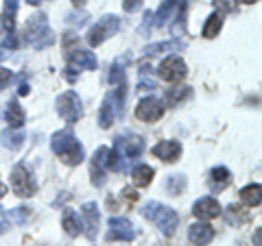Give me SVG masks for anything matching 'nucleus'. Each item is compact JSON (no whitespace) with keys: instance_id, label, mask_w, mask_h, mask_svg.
Here are the masks:
<instances>
[{"instance_id":"nucleus-3","label":"nucleus","mask_w":262,"mask_h":246,"mask_svg":"<svg viewBox=\"0 0 262 246\" xmlns=\"http://www.w3.org/2000/svg\"><path fill=\"white\" fill-rule=\"evenodd\" d=\"M140 214L146 218V220H151V223H155L160 227V231L164 235H173L177 231V227H179V216H177V211L175 209H170L166 207V205H162L158 201H149L144 205V209L140 211Z\"/></svg>"},{"instance_id":"nucleus-35","label":"nucleus","mask_w":262,"mask_h":246,"mask_svg":"<svg viewBox=\"0 0 262 246\" xmlns=\"http://www.w3.org/2000/svg\"><path fill=\"white\" fill-rule=\"evenodd\" d=\"M18 46H20V44H18V39H15V35H13V33H9V37L5 39L3 46H0V48H9V51H15Z\"/></svg>"},{"instance_id":"nucleus-16","label":"nucleus","mask_w":262,"mask_h":246,"mask_svg":"<svg viewBox=\"0 0 262 246\" xmlns=\"http://www.w3.org/2000/svg\"><path fill=\"white\" fill-rule=\"evenodd\" d=\"M188 240H190L194 246H208L212 240H214V229H212L208 223H194L188 229Z\"/></svg>"},{"instance_id":"nucleus-5","label":"nucleus","mask_w":262,"mask_h":246,"mask_svg":"<svg viewBox=\"0 0 262 246\" xmlns=\"http://www.w3.org/2000/svg\"><path fill=\"white\" fill-rule=\"evenodd\" d=\"M118 29H120V18L118 15H103V18L88 31V44L90 46H101L105 39L116 35Z\"/></svg>"},{"instance_id":"nucleus-10","label":"nucleus","mask_w":262,"mask_h":246,"mask_svg":"<svg viewBox=\"0 0 262 246\" xmlns=\"http://www.w3.org/2000/svg\"><path fill=\"white\" fill-rule=\"evenodd\" d=\"M164 116V103L160 98H153V96H146L138 103L136 107V118L142 120V122H158Z\"/></svg>"},{"instance_id":"nucleus-22","label":"nucleus","mask_w":262,"mask_h":246,"mask_svg":"<svg viewBox=\"0 0 262 246\" xmlns=\"http://www.w3.org/2000/svg\"><path fill=\"white\" fill-rule=\"evenodd\" d=\"M5 120L9 122V129H20L24 125V109L18 105V101H11L9 105H7Z\"/></svg>"},{"instance_id":"nucleus-13","label":"nucleus","mask_w":262,"mask_h":246,"mask_svg":"<svg viewBox=\"0 0 262 246\" xmlns=\"http://www.w3.org/2000/svg\"><path fill=\"white\" fill-rule=\"evenodd\" d=\"M151 153H153L158 159H162V161L173 163V161L179 159V155H182V144H179L177 139H164V142H160V144L153 146Z\"/></svg>"},{"instance_id":"nucleus-28","label":"nucleus","mask_w":262,"mask_h":246,"mask_svg":"<svg viewBox=\"0 0 262 246\" xmlns=\"http://www.w3.org/2000/svg\"><path fill=\"white\" fill-rule=\"evenodd\" d=\"M241 201L247 207H258L260 205V183H251L241 190Z\"/></svg>"},{"instance_id":"nucleus-36","label":"nucleus","mask_w":262,"mask_h":246,"mask_svg":"<svg viewBox=\"0 0 262 246\" xmlns=\"http://www.w3.org/2000/svg\"><path fill=\"white\" fill-rule=\"evenodd\" d=\"M11 81V70H5V68H0V89H3L7 83Z\"/></svg>"},{"instance_id":"nucleus-21","label":"nucleus","mask_w":262,"mask_h":246,"mask_svg":"<svg viewBox=\"0 0 262 246\" xmlns=\"http://www.w3.org/2000/svg\"><path fill=\"white\" fill-rule=\"evenodd\" d=\"M184 48H186L184 39H170V42H160V44L146 46L144 55L146 57H155V55H162V53H177V51H184Z\"/></svg>"},{"instance_id":"nucleus-19","label":"nucleus","mask_w":262,"mask_h":246,"mask_svg":"<svg viewBox=\"0 0 262 246\" xmlns=\"http://www.w3.org/2000/svg\"><path fill=\"white\" fill-rule=\"evenodd\" d=\"M129 63H131V55H122V57H118V59L112 63V68H110V83H112V87L127 83V72H125V68H127Z\"/></svg>"},{"instance_id":"nucleus-11","label":"nucleus","mask_w":262,"mask_h":246,"mask_svg":"<svg viewBox=\"0 0 262 246\" xmlns=\"http://www.w3.org/2000/svg\"><path fill=\"white\" fill-rule=\"evenodd\" d=\"M81 220H83V231L88 235V240H96L98 235V223H101V214H98V205L96 203H85L81 207Z\"/></svg>"},{"instance_id":"nucleus-1","label":"nucleus","mask_w":262,"mask_h":246,"mask_svg":"<svg viewBox=\"0 0 262 246\" xmlns=\"http://www.w3.org/2000/svg\"><path fill=\"white\" fill-rule=\"evenodd\" d=\"M51 149L53 153L59 157L63 163H68V166H79L81 161L85 159V151L81 142L75 137L72 131H57V133L51 137Z\"/></svg>"},{"instance_id":"nucleus-29","label":"nucleus","mask_w":262,"mask_h":246,"mask_svg":"<svg viewBox=\"0 0 262 246\" xmlns=\"http://www.w3.org/2000/svg\"><path fill=\"white\" fill-rule=\"evenodd\" d=\"M18 3L20 0H5V13H3V22L5 29L13 33L15 29V13H18Z\"/></svg>"},{"instance_id":"nucleus-26","label":"nucleus","mask_w":262,"mask_h":246,"mask_svg":"<svg viewBox=\"0 0 262 246\" xmlns=\"http://www.w3.org/2000/svg\"><path fill=\"white\" fill-rule=\"evenodd\" d=\"M221 29H223V13H219V11H216V13L208 15L206 24H203V37H208V39L216 37Z\"/></svg>"},{"instance_id":"nucleus-23","label":"nucleus","mask_w":262,"mask_h":246,"mask_svg":"<svg viewBox=\"0 0 262 246\" xmlns=\"http://www.w3.org/2000/svg\"><path fill=\"white\" fill-rule=\"evenodd\" d=\"M190 94H192V89L188 87V85H177V87L166 89V96H164V101H166L168 107H175V105L186 101V98H190Z\"/></svg>"},{"instance_id":"nucleus-32","label":"nucleus","mask_w":262,"mask_h":246,"mask_svg":"<svg viewBox=\"0 0 262 246\" xmlns=\"http://www.w3.org/2000/svg\"><path fill=\"white\" fill-rule=\"evenodd\" d=\"M31 211L27 207H15V209H9L7 211V220H11V223L15 225H24L27 223V218H29Z\"/></svg>"},{"instance_id":"nucleus-6","label":"nucleus","mask_w":262,"mask_h":246,"mask_svg":"<svg viewBox=\"0 0 262 246\" xmlns=\"http://www.w3.org/2000/svg\"><path fill=\"white\" fill-rule=\"evenodd\" d=\"M57 113L66 120L70 122V125H75V122L81 120L83 116V105H81V98L77 92H63L59 98H57Z\"/></svg>"},{"instance_id":"nucleus-7","label":"nucleus","mask_w":262,"mask_h":246,"mask_svg":"<svg viewBox=\"0 0 262 246\" xmlns=\"http://www.w3.org/2000/svg\"><path fill=\"white\" fill-rule=\"evenodd\" d=\"M184 13H186V0H164L160 5V9L153 13V24L158 29H162L166 24H173Z\"/></svg>"},{"instance_id":"nucleus-39","label":"nucleus","mask_w":262,"mask_h":246,"mask_svg":"<svg viewBox=\"0 0 262 246\" xmlns=\"http://www.w3.org/2000/svg\"><path fill=\"white\" fill-rule=\"evenodd\" d=\"M260 237H262V229H256V237H253L256 246H262V244H260Z\"/></svg>"},{"instance_id":"nucleus-42","label":"nucleus","mask_w":262,"mask_h":246,"mask_svg":"<svg viewBox=\"0 0 262 246\" xmlns=\"http://www.w3.org/2000/svg\"><path fill=\"white\" fill-rule=\"evenodd\" d=\"M27 3H29V5H39L42 0H27Z\"/></svg>"},{"instance_id":"nucleus-17","label":"nucleus","mask_w":262,"mask_h":246,"mask_svg":"<svg viewBox=\"0 0 262 246\" xmlns=\"http://www.w3.org/2000/svg\"><path fill=\"white\" fill-rule=\"evenodd\" d=\"M105 157H107V146H101L96 153H94V157H92V183L96 185V187H103L105 185Z\"/></svg>"},{"instance_id":"nucleus-25","label":"nucleus","mask_w":262,"mask_h":246,"mask_svg":"<svg viewBox=\"0 0 262 246\" xmlns=\"http://www.w3.org/2000/svg\"><path fill=\"white\" fill-rule=\"evenodd\" d=\"M131 181H134L138 187H146L153 181V168L151 166H136L131 170Z\"/></svg>"},{"instance_id":"nucleus-8","label":"nucleus","mask_w":262,"mask_h":246,"mask_svg":"<svg viewBox=\"0 0 262 246\" xmlns=\"http://www.w3.org/2000/svg\"><path fill=\"white\" fill-rule=\"evenodd\" d=\"M114 149L120 153L122 159L134 161L144 153V139L140 135H118L114 139Z\"/></svg>"},{"instance_id":"nucleus-30","label":"nucleus","mask_w":262,"mask_h":246,"mask_svg":"<svg viewBox=\"0 0 262 246\" xmlns=\"http://www.w3.org/2000/svg\"><path fill=\"white\" fill-rule=\"evenodd\" d=\"M186 177L184 175H170L168 179H166V183H164V187L173 194V196H177V194H182L184 190H186Z\"/></svg>"},{"instance_id":"nucleus-31","label":"nucleus","mask_w":262,"mask_h":246,"mask_svg":"<svg viewBox=\"0 0 262 246\" xmlns=\"http://www.w3.org/2000/svg\"><path fill=\"white\" fill-rule=\"evenodd\" d=\"M227 220H229V223H236V227H238L243 223H247L249 214L243 207H238V205H229V207H227Z\"/></svg>"},{"instance_id":"nucleus-15","label":"nucleus","mask_w":262,"mask_h":246,"mask_svg":"<svg viewBox=\"0 0 262 246\" xmlns=\"http://www.w3.org/2000/svg\"><path fill=\"white\" fill-rule=\"evenodd\" d=\"M192 214L201 220H212V218H219L221 216V205L216 199L212 196H203L192 205Z\"/></svg>"},{"instance_id":"nucleus-40","label":"nucleus","mask_w":262,"mask_h":246,"mask_svg":"<svg viewBox=\"0 0 262 246\" xmlns=\"http://www.w3.org/2000/svg\"><path fill=\"white\" fill-rule=\"evenodd\" d=\"M5 192H7V187H5L3 183H0V199H3V196H5Z\"/></svg>"},{"instance_id":"nucleus-38","label":"nucleus","mask_w":262,"mask_h":246,"mask_svg":"<svg viewBox=\"0 0 262 246\" xmlns=\"http://www.w3.org/2000/svg\"><path fill=\"white\" fill-rule=\"evenodd\" d=\"M18 92H20V96H27V94L31 92V87H29L27 83H22V85H20V89H18Z\"/></svg>"},{"instance_id":"nucleus-44","label":"nucleus","mask_w":262,"mask_h":246,"mask_svg":"<svg viewBox=\"0 0 262 246\" xmlns=\"http://www.w3.org/2000/svg\"><path fill=\"white\" fill-rule=\"evenodd\" d=\"M3 231H5V227H3V225H0V233H3Z\"/></svg>"},{"instance_id":"nucleus-34","label":"nucleus","mask_w":262,"mask_h":246,"mask_svg":"<svg viewBox=\"0 0 262 246\" xmlns=\"http://www.w3.org/2000/svg\"><path fill=\"white\" fill-rule=\"evenodd\" d=\"M142 7V0H122V9L127 13H136Z\"/></svg>"},{"instance_id":"nucleus-14","label":"nucleus","mask_w":262,"mask_h":246,"mask_svg":"<svg viewBox=\"0 0 262 246\" xmlns=\"http://www.w3.org/2000/svg\"><path fill=\"white\" fill-rule=\"evenodd\" d=\"M96 55L90 51H70L68 53V68L70 70H96Z\"/></svg>"},{"instance_id":"nucleus-33","label":"nucleus","mask_w":262,"mask_h":246,"mask_svg":"<svg viewBox=\"0 0 262 246\" xmlns=\"http://www.w3.org/2000/svg\"><path fill=\"white\" fill-rule=\"evenodd\" d=\"M219 13H234L236 11V0H212Z\"/></svg>"},{"instance_id":"nucleus-24","label":"nucleus","mask_w":262,"mask_h":246,"mask_svg":"<svg viewBox=\"0 0 262 246\" xmlns=\"http://www.w3.org/2000/svg\"><path fill=\"white\" fill-rule=\"evenodd\" d=\"M0 142H3V146H7L9 151H18L24 144V135L18 129H9V131H3V133H0Z\"/></svg>"},{"instance_id":"nucleus-18","label":"nucleus","mask_w":262,"mask_h":246,"mask_svg":"<svg viewBox=\"0 0 262 246\" xmlns=\"http://www.w3.org/2000/svg\"><path fill=\"white\" fill-rule=\"evenodd\" d=\"M229 183H232V172H229L225 166H216V168L210 170L208 185H210L212 192H223Z\"/></svg>"},{"instance_id":"nucleus-43","label":"nucleus","mask_w":262,"mask_h":246,"mask_svg":"<svg viewBox=\"0 0 262 246\" xmlns=\"http://www.w3.org/2000/svg\"><path fill=\"white\" fill-rule=\"evenodd\" d=\"M245 5H253V3H258V0H243Z\"/></svg>"},{"instance_id":"nucleus-41","label":"nucleus","mask_w":262,"mask_h":246,"mask_svg":"<svg viewBox=\"0 0 262 246\" xmlns=\"http://www.w3.org/2000/svg\"><path fill=\"white\" fill-rule=\"evenodd\" d=\"M83 3H85V0H72V5H75V7H81Z\"/></svg>"},{"instance_id":"nucleus-12","label":"nucleus","mask_w":262,"mask_h":246,"mask_svg":"<svg viewBox=\"0 0 262 246\" xmlns=\"http://www.w3.org/2000/svg\"><path fill=\"white\" fill-rule=\"evenodd\" d=\"M136 237L134 225L129 223L127 218H112L110 220V242H131Z\"/></svg>"},{"instance_id":"nucleus-4","label":"nucleus","mask_w":262,"mask_h":246,"mask_svg":"<svg viewBox=\"0 0 262 246\" xmlns=\"http://www.w3.org/2000/svg\"><path fill=\"white\" fill-rule=\"evenodd\" d=\"M11 190L27 199V196H33L37 192V181H35V175L31 172V168L27 163H15L13 170H11Z\"/></svg>"},{"instance_id":"nucleus-27","label":"nucleus","mask_w":262,"mask_h":246,"mask_svg":"<svg viewBox=\"0 0 262 246\" xmlns=\"http://www.w3.org/2000/svg\"><path fill=\"white\" fill-rule=\"evenodd\" d=\"M114 118H116V111H114V105L110 101V96H105V101L101 105V111H98V125L101 129H110Z\"/></svg>"},{"instance_id":"nucleus-9","label":"nucleus","mask_w":262,"mask_h":246,"mask_svg":"<svg viewBox=\"0 0 262 246\" xmlns=\"http://www.w3.org/2000/svg\"><path fill=\"white\" fill-rule=\"evenodd\" d=\"M186 72H188L186 61L182 59V57H177V55H170L160 63L158 75L166 81V83H179V81L186 77Z\"/></svg>"},{"instance_id":"nucleus-37","label":"nucleus","mask_w":262,"mask_h":246,"mask_svg":"<svg viewBox=\"0 0 262 246\" xmlns=\"http://www.w3.org/2000/svg\"><path fill=\"white\" fill-rule=\"evenodd\" d=\"M122 196H125L127 201H131V203L138 201V192H136V190H131V187H125V190H122Z\"/></svg>"},{"instance_id":"nucleus-2","label":"nucleus","mask_w":262,"mask_h":246,"mask_svg":"<svg viewBox=\"0 0 262 246\" xmlns=\"http://www.w3.org/2000/svg\"><path fill=\"white\" fill-rule=\"evenodd\" d=\"M24 37H27V42L35 48V51H42V48H48L55 44V33L48 27V20L44 13H35L27 20Z\"/></svg>"},{"instance_id":"nucleus-45","label":"nucleus","mask_w":262,"mask_h":246,"mask_svg":"<svg viewBox=\"0 0 262 246\" xmlns=\"http://www.w3.org/2000/svg\"><path fill=\"white\" fill-rule=\"evenodd\" d=\"M0 209H3V207H0Z\"/></svg>"},{"instance_id":"nucleus-20","label":"nucleus","mask_w":262,"mask_h":246,"mask_svg":"<svg viewBox=\"0 0 262 246\" xmlns=\"http://www.w3.org/2000/svg\"><path fill=\"white\" fill-rule=\"evenodd\" d=\"M61 227H63V231L68 233L70 237H77L79 233H83V220L79 218V214H77L75 209H66L63 211Z\"/></svg>"}]
</instances>
